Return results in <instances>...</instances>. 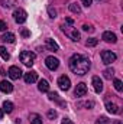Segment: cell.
I'll return each mask as SVG.
<instances>
[{
	"label": "cell",
	"instance_id": "6da1fadb",
	"mask_svg": "<svg viewBox=\"0 0 123 124\" xmlns=\"http://www.w3.org/2000/svg\"><path fill=\"white\" fill-rule=\"evenodd\" d=\"M68 66L70 69L75 74V75H86L90 69V61L88 58H86L84 55H80V54H74L70 62H68Z\"/></svg>",
	"mask_w": 123,
	"mask_h": 124
},
{
	"label": "cell",
	"instance_id": "7a4b0ae2",
	"mask_svg": "<svg viewBox=\"0 0 123 124\" xmlns=\"http://www.w3.org/2000/svg\"><path fill=\"white\" fill-rule=\"evenodd\" d=\"M61 31L67 35V36H70V39L71 40H74V42H78L80 40V33L77 29H74L72 28V25H67V23H62L61 25Z\"/></svg>",
	"mask_w": 123,
	"mask_h": 124
},
{
	"label": "cell",
	"instance_id": "3957f363",
	"mask_svg": "<svg viewBox=\"0 0 123 124\" xmlns=\"http://www.w3.org/2000/svg\"><path fill=\"white\" fill-rule=\"evenodd\" d=\"M20 62L23 63V65H26V66H32L33 63H35V58H36V55L31 52V51H23V52H20Z\"/></svg>",
	"mask_w": 123,
	"mask_h": 124
},
{
	"label": "cell",
	"instance_id": "277c9868",
	"mask_svg": "<svg viewBox=\"0 0 123 124\" xmlns=\"http://www.w3.org/2000/svg\"><path fill=\"white\" fill-rule=\"evenodd\" d=\"M116 54L114 52H112V51H103L101 52V61H103V63L104 65H110L112 62L116 61Z\"/></svg>",
	"mask_w": 123,
	"mask_h": 124
},
{
	"label": "cell",
	"instance_id": "5b68a950",
	"mask_svg": "<svg viewBox=\"0 0 123 124\" xmlns=\"http://www.w3.org/2000/svg\"><path fill=\"white\" fill-rule=\"evenodd\" d=\"M13 19H15L16 23H23V22H26V19H28V13H26L23 9H16V10L13 12Z\"/></svg>",
	"mask_w": 123,
	"mask_h": 124
},
{
	"label": "cell",
	"instance_id": "8992f818",
	"mask_svg": "<svg viewBox=\"0 0 123 124\" xmlns=\"http://www.w3.org/2000/svg\"><path fill=\"white\" fill-rule=\"evenodd\" d=\"M58 85H60V88L62 91H68L71 88V81H70V78L67 75H62V77L58 78Z\"/></svg>",
	"mask_w": 123,
	"mask_h": 124
},
{
	"label": "cell",
	"instance_id": "52a82bcc",
	"mask_svg": "<svg viewBox=\"0 0 123 124\" xmlns=\"http://www.w3.org/2000/svg\"><path fill=\"white\" fill-rule=\"evenodd\" d=\"M45 65H46V68H48V69L55 71V69L60 66V61H58L55 56H48V58L45 59Z\"/></svg>",
	"mask_w": 123,
	"mask_h": 124
},
{
	"label": "cell",
	"instance_id": "ba28073f",
	"mask_svg": "<svg viewBox=\"0 0 123 124\" xmlns=\"http://www.w3.org/2000/svg\"><path fill=\"white\" fill-rule=\"evenodd\" d=\"M9 77H10L12 79H19V78L22 77L20 68H18V66H10V68H9Z\"/></svg>",
	"mask_w": 123,
	"mask_h": 124
},
{
	"label": "cell",
	"instance_id": "9c48e42d",
	"mask_svg": "<svg viewBox=\"0 0 123 124\" xmlns=\"http://www.w3.org/2000/svg\"><path fill=\"white\" fill-rule=\"evenodd\" d=\"M103 40L107 42V43H116L117 42V36L113 33V32H104L103 33Z\"/></svg>",
	"mask_w": 123,
	"mask_h": 124
},
{
	"label": "cell",
	"instance_id": "30bf717a",
	"mask_svg": "<svg viewBox=\"0 0 123 124\" xmlns=\"http://www.w3.org/2000/svg\"><path fill=\"white\" fill-rule=\"evenodd\" d=\"M23 78H25V82H26V84H33V82L38 81V74H36L35 71H29V72L25 74Z\"/></svg>",
	"mask_w": 123,
	"mask_h": 124
},
{
	"label": "cell",
	"instance_id": "8fae6325",
	"mask_svg": "<svg viewBox=\"0 0 123 124\" xmlns=\"http://www.w3.org/2000/svg\"><path fill=\"white\" fill-rule=\"evenodd\" d=\"M93 88L96 93H101L103 91V81L98 77H93Z\"/></svg>",
	"mask_w": 123,
	"mask_h": 124
},
{
	"label": "cell",
	"instance_id": "7c38bea8",
	"mask_svg": "<svg viewBox=\"0 0 123 124\" xmlns=\"http://www.w3.org/2000/svg\"><path fill=\"white\" fill-rule=\"evenodd\" d=\"M87 94V85L84 82H80L75 88V97H84Z\"/></svg>",
	"mask_w": 123,
	"mask_h": 124
},
{
	"label": "cell",
	"instance_id": "4fadbf2b",
	"mask_svg": "<svg viewBox=\"0 0 123 124\" xmlns=\"http://www.w3.org/2000/svg\"><path fill=\"white\" fill-rule=\"evenodd\" d=\"M0 91L1 93H12L13 91V85H12V82H9V81H1L0 82Z\"/></svg>",
	"mask_w": 123,
	"mask_h": 124
},
{
	"label": "cell",
	"instance_id": "5bb4252c",
	"mask_svg": "<svg viewBox=\"0 0 123 124\" xmlns=\"http://www.w3.org/2000/svg\"><path fill=\"white\" fill-rule=\"evenodd\" d=\"M38 90H39L41 93H48V91H49V84H48V81H46V79H41V81L38 82Z\"/></svg>",
	"mask_w": 123,
	"mask_h": 124
},
{
	"label": "cell",
	"instance_id": "9a60e30c",
	"mask_svg": "<svg viewBox=\"0 0 123 124\" xmlns=\"http://www.w3.org/2000/svg\"><path fill=\"white\" fill-rule=\"evenodd\" d=\"M106 108H107V111L109 113H112V114H117L119 113V105L117 104H114V102H106Z\"/></svg>",
	"mask_w": 123,
	"mask_h": 124
},
{
	"label": "cell",
	"instance_id": "2e32d148",
	"mask_svg": "<svg viewBox=\"0 0 123 124\" xmlns=\"http://www.w3.org/2000/svg\"><path fill=\"white\" fill-rule=\"evenodd\" d=\"M29 121H31V124H42V117L36 113H32V114H29Z\"/></svg>",
	"mask_w": 123,
	"mask_h": 124
},
{
	"label": "cell",
	"instance_id": "e0dca14e",
	"mask_svg": "<svg viewBox=\"0 0 123 124\" xmlns=\"http://www.w3.org/2000/svg\"><path fill=\"white\" fill-rule=\"evenodd\" d=\"M46 45H48V48L51 49V51H54V52H57L58 49H60V46H58V43L54 40V39H46Z\"/></svg>",
	"mask_w": 123,
	"mask_h": 124
},
{
	"label": "cell",
	"instance_id": "ac0fdd59",
	"mask_svg": "<svg viewBox=\"0 0 123 124\" xmlns=\"http://www.w3.org/2000/svg\"><path fill=\"white\" fill-rule=\"evenodd\" d=\"M1 40L6 42V43H13L15 42V35L13 33H4L1 36Z\"/></svg>",
	"mask_w": 123,
	"mask_h": 124
},
{
	"label": "cell",
	"instance_id": "d6986e66",
	"mask_svg": "<svg viewBox=\"0 0 123 124\" xmlns=\"http://www.w3.org/2000/svg\"><path fill=\"white\" fill-rule=\"evenodd\" d=\"M1 108H3V111H4V113L10 114V113L13 111V104H12L10 101H4V102H3V107H1Z\"/></svg>",
	"mask_w": 123,
	"mask_h": 124
},
{
	"label": "cell",
	"instance_id": "ffe728a7",
	"mask_svg": "<svg viewBox=\"0 0 123 124\" xmlns=\"http://www.w3.org/2000/svg\"><path fill=\"white\" fill-rule=\"evenodd\" d=\"M113 75H114L113 68H107V69H104V71H103V77H104L106 79H112V78H113Z\"/></svg>",
	"mask_w": 123,
	"mask_h": 124
},
{
	"label": "cell",
	"instance_id": "44dd1931",
	"mask_svg": "<svg viewBox=\"0 0 123 124\" xmlns=\"http://www.w3.org/2000/svg\"><path fill=\"white\" fill-rule=\"evenodd\" d=\"M0 56L4 59V61H9L10 59V54L7 52V49L4 46H0Z\"/></svg>",
	"mask_w": 123,
	"mask_h": 124
},
{
	"label": "cell",
	"instance_id": "7402d4cb",
	"mask_svg": "<svg viewBox=\"0 0 123 124\" xmlns=\"http://www.w3.org/2000/svg\"><path fill=\"white\" fill-rule=\"evenodd\" d=\"M70 10H71L72 13H77V15L81 13V7H80L77 3H71V4H70Z\"/></svg>",
	"mask_w": 123,
	"mask_h": 124
},
{
	"label": "cell",
	"instance_id": "603a6c76",
	"mask_svg": "<svg viewBox=\"0 0 123 124\" xmlns=\"http://www.w3.org/2000/svg\"><path fill=\"white\" fill-rule=\"evenodd\" d=\"M15 3H16V0H1V1H0V4H1L3 7H7V9H9V7H13Z\"/></svg>",
	"mask_w": 123,
	"mask_h": 124
},
{
	"label": "cell",
	"instance_id": "cb8c5ba5",
	"mask_svg": "<svg viewBox=\"0 0 123 124\" xmlns=\"http://www.w3.org/2000/svg\"><path fill=\"white\" fill-rule=\"evenodd\" d=\"M97 43H98V40H97L96 38H90V39H87L86 46H87V48H91V46H96Z\"/></svg>",
	"mask_w": 123,
	"mask_h": 124
},
{
	"label": "cell",
	"instance_id": "d4e9b609",
	"mask_svg": "<svg viewBox=\"0 0 123 124\" xmlns=\"http://www.w3.org/2000/svg\"><path fill=\"white\" fill-rule=\"evenodd\" d=\"M96 124H110V120H109L107 117H98L97 121H96Z\"/></svg>",
	"mask_w": 123,
	"mask_h": 124
},
{
	"label": "cell",
	"instance_id": "484cf974",
	"mask_svg": "<svg viewBox=\"0 0 123 124\" xmlns=\"http://www.w3.org/2000/svg\"><path fill=\"white\" fill-rule=\"evenodd\" d=\"M114 88L117 90V91H123V84H122V81L120 79H114Z\"/></svg>",
	"mask_w": 123,
	"mask_h": 124
},
{
	"label": "cell",
	"instance_id": "4316f807",
	"mask_svg": "<svg viewBox=\"0 0 123 124\" xmlns=\"http://www.w3.org/2000/svg\"><path fill=\"white\" fill-rule=\"evenodd\" d=\"M48 98H49L51 101H60V95L57 93H49L48 94Z\"/></svg>",
	"mask_w": 123,
	"mask_h": 124
},
{
	"label": "cell",
	"instance_id": "83f0119b",
	"mask_svg": "<svg viewBox=\"0 0 123 124\" xmlns=\"http://www.w3.org/2000/svg\"><path fill=\"white\" fill-rule=\"evenodd\" d=\"M57 116H58V114H57V111H55V110H49V111H48V118H49V120L57 118Z\"/></svg>",
	"mask_w": 123,
	"mask_h": 124
},
{
	"label": "cell",
	"instance_id": "f1b7e54d",
	"mask_svg": "<svg viewBox=\"0 0 123 124\" xmlns=\"http://www.w3.org/2000/svg\"><path fill=\"white\" fill-rule=\"evenodd\" d=\"M48 13H49V16L54 19V17H57V10L55 9H52V7H48Z\"/></svg>",
	"mask_w": 123,
	"mask_h": 124
},
{
	"label": "cell",
	"instance_id": "f546056e",
	"mask_svg": "<svg viewBox=\"0 0 123 124\" xmlns=\"http://www.w3.org/2000/svg\"><path fill=\"white\" fill-rule=\"evenodd\" d=\"M83 31H86V32H94V28H93V26H88V25H84V26H83Z\"/></svg>",
	"mask_w": 123,
	"mask_h": 124
},
{
	"label": "cell",
	"instance_id": "4dcf8cb0",
	"mask_svg": "<svg viewBox=\"0 0 123 124\" xmlns=\"http://www.w3.org/2000/svg\"><path fill=\"white\" fill-rule=\"evenodd\" d=\"M20 33H22V36H25V38H28V36L31 35V32L28 31V29H25V28L22 29V32H20Z\"/></svg>",
	"mask_w": 123,
	"mask_h": 124
},
{
	"label": "cell",
	"instance_id": "1f68e13d",
	"mask_svg": "<svg viewBox=\"0 0 123 124\" xmlns=\"http://www.w3.org/2000/svg\"><path fill=\"white\" fill-rule=\"evenodd\" d=\"M6 29H7V25H6L3 20H0V31L3 32V31H6Z\"/></svg>",
	"mask_w": 123,
	"mask_h": 124
},
{
	"label": "cell",
	"instance_id": "d6a6232c",
	"mask_svg": "<svg viewBox=\"0 0 123 124\" xmlns=\"http://www.w3.org/2000/svg\"><path fill=\"white\" fill-rule=\"evenodd\" d=\"M81 1H83V4L86 7H90V4H91V0H81Z\"/></svg>",
	"mask_w": 123,
	"mask_h": 124
},
{
	"label": "cell",
	"instance_id": "836d02e7",
	"mask_svg": "<svg viewBox=\"0 0 123 124\" xmlns=\"http://www.w3.org/2000/svg\"><path fill=\"white\" fill-rule=\"evenodd\" d=\"M61 124H74V123H72V121H71L70 118H64V120H62V123H61Z\"/></svg>",
	"mask_w": 123,
	"mask_h": 124
},
{
	"label": "cell",
	"instance_id": "e575fe53",
	"mask_svg": "<svg viewBox=\"0 0 123 124\" xmlns=\"http://www.w3.org/2000/svg\"><path fill=\"white\" fill-rule=\"evenodd\" d=\"M84 105H86L87 108H91L93 105H94V102H93V101H88V102H84Z\"/></svg>",
	"mask_w": 123,
	"mask_h": 124
},
{
	"label": "cell",
	"instance_id": "d590c367",
	"mask_svg": "<svg viewBox=\"0 0 123 124\" xmlns=\"http://www.w3.org/2000/svg\"><path fill=\"white\" fill-rule=\"evenodd\" d=\"M3 114H4V111H3V108H0V120H3Z\"/></svg>",
	"mask_w": 123,
	"mask_h": 124
},
{
	"label": "cell",
	"instance_id": "8d00e7d4",
	"mask_svg": "<svg viewBox=\"0 0 123 124\" xmlns=\"http://www.w3.org/2000/svg\"><path fill=\"white\" fill-rule=\"evenodd\" d=\"M114 124H122V123H120V121H116V123H114Z\"/></svg>",
	"mask_w": 123,
	"mask_h": 124
}]
</instances>
